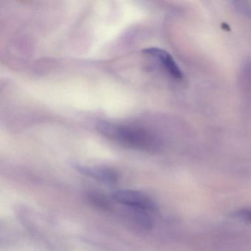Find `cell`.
I'll list each match as a JSON object with an SVG mask.
<instances>
[{"instance_id": "277c9868", "label": "cell", "mask_w": 251, "mask_h": 251, "mask_svg": "<svg viewBox=\"0 0 251 251\" xmlns=\"http://www.w3.org/2000/svg\"><path fill=\"white\" fill-rule=\"evenodd\" d=\"M75 168L82 175L92 177L105 184H115L119 180L118 173L115 170L108 167H100V166L90 167V166L76 164Z\"/></svg>"}, {"instance_id": "5b68a950", "label": "cell", "mask_w": 251, "mask_h": 251, "mask_svg": "<svg viewBox=\"0 0 251 251\" xmlns=\"http://www.w3.org/2000/svg\"><path fill=\"white\" fill-rule=\"evenodd\" d=\"M86 198L92 205L98 208L104 210L111 209V204L109 201L101 194L96 193V192H88Z\"/></svg>"}, {"instance_id": "6da1fadb", "label": "cell", "mask_w": 251, "mask_h": 251, "mask_svg": "<svg viewBox=\"0 0 251 251\" xmlns=\"http://www.w3.org/2000/svg\"><path fill=\"white\" fill-rule=\"evenodd\" d=\"M99 130L102 135L111 140L133 149L155 152L161 146L158 136L141 127L104 123L100 126Z\"/></svg>"}, {"instance_id": "8992f818", "label": "cell", "mask_w": 251, "mask_h": 251, "mask_svg": "<svg viewBox=\"0 0 251 251\" xmlns=\"http://www.w3.org/2000/svg\"><path fill=\"white\" fill-rule=\"evenodd\" d=\"M233 217L245 223H251V208H245L238 210L233 214Z\"/></svg>"}, {"instance_id": "3957f363", "label": "cell", "mask_w": 251, "mask_h": 251, "mask_svg": "<svg viewBox=\"0 0 251 251\" xmlns=\"http://www.w3.org/2000/svg\"><path fill=\"white\" fill-rule=\"evenodd\" d=\"M143 53L151 58H155L163 67L164 70L171 76L173 78L177 80L183 79V75L181 70L176 64L173 57L164 50L157 48H147L144 50Z\"/></svg>"}, {"instance_id": "52a82bcc", "label": "cell", "mask_w": 251, "mask_h": 251, "mask_svg": "<svg viewBox=\"0 0 251 251\" xmlns=\"http://www.w3.org/2000/svg\"><path fill=\"white\" fill-rule=\"evenodd\" d=\"M233 4L239 12L251 17V2H233Z\"/></svg>"}, {"instance_id": "7a4b0ae2", "label": "cell", "mask_w": 251, "mask_h": 251, "mask_svg": "<svg viewBox=\"0 0 251 251\" xmlns=\"http://www.w3.org/2000/svg\"><path fill=\"white\" fill-rule=\"evenodd\" d=\"M114 202L129 209L137 210L145 212H155L157 205L152 198L145 193L131 189H120L111 194Z\"/></svg>"}]
</instances>
